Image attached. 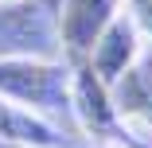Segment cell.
<instances>
[{
	"label": "cell",
	"mask_w": 152,
	"mask_h": 148,
	"mask_svg": "<svg viewBox=\"0 0 152 148\" xmlns=\"http://www.w3.org/2000/svg\"><path fill=\"white\" fill-rule=\"evenodd\" d=\"M0 140L16 144V148H74L55 121H47V117L23 109L8 98H0Z\"/></svg>",
	"instance_id": "52a82bcc"
},
{
	"label": "cell",
	"mask_w": 152,
	"mask_h": 148,
	"mask_svg": "<svg viewBox=\"0 0 152 148\" xmlns=\"http://www.w3.org/2000/svg\"><path fill=\"white\" fill-rule=\"evenodd\" d=\"M140 51H144V43H140L137 23L129 20V12H117V16L105 23V31L94 39L86 63L94 66V74H98L105 86H113V82L140 58Z\"/></svg>",
	"instance_id": "5b68a950"
},
{
	"label": "cell",
	"mask_w": 152,
	"mask_h": 148,
	"mask_svg": "<svg viewBox=\"0 0 152 148\" xmlns=\"http://www.w3.org/2000/svg\"><path fill=\"white\" fill-rule=\"evenodd\" d=\"M66 63H70V117L74 121L98 140H125L133 148H152V140H137L129 125H121L109 86L94 74V66L86 58H66Z\"/></svg>",
	"instance_id": "3957f363"
},
{
	"label": "cell",
	"mask_w": 152,
	"mask_h": 148,
	"mask_svg": "<svg viewBox=\"0 0 152 148\" xmlns=\"http://www.w3.org/2000/svg\"><path fill=\"white\" fill-rule=\"evenodd\" d=\"M109 98L121 125H137L152 140V51H140V58L109 86Z\"/></svg>",
	"instance_id": "8992f818"
},
{
	"label": "cell",
	"mask_w": 152,
	"mask_h": 148,
	"mask_svg": "<svg viewBox=\"0 0 152 148\" xmlns=\"http://www.w3.org/2000/svg\"><path fill=\"white\" fill-rule=\"evenodd\" d=\"M0 98L47 121L70 117V63L66 58H0Z\"/></svg>",
	"instance_id": "6da1fadb"
},
{
	"label": "cell",
	"mask_w": 152,
	"mask_h": 148,
	"mask_svg": "<svg viewBox=\"0 0 152 148\" xmlns=\"http://www.w3.org/2000/svg\"><path fill=\"white\" fill-rule=\"evenodd\" d=\"M0 148H16V144H4V140H0Z\"/></svg>",
	"instance_id": "9c48e42d"
},
{
	"label": "cell",
	"mask_w": 152,
	"mask_h": 148,
	"mask_svg": "<svg viewBox=\"0 0 152 148\" xmlns=\"http://www.w3.org/2000/svg\"><path fill=\"white\" fill-rule=\"evenodd\" d=\"M58 4L63 0H0V58H66Z\"/></svg>",
	"instance_id": "7a4b0ae2"
},
{
	"label": "cell",
	"mask_w": 152,
	"mask_h": 148,
	"mask_svg": "<svg viewBox=\"0 0 152 148\" xmlns=\"http://www.w3.org/2000/svg\"><path fill=\"white\" fill-rule=\"evenodd\" d=\"M129 20L137 23L140 39L152 43V0H129Z\"/></svg>",
	"instance_id": "ba28073f"
},
{
	"label": "cell",
	"mask_w": 152,
	"mask_h": 148,
	"mask_svg": "<svg viewBox=\"0 0 152 148\" xmlns=\"http://www.w3.org/2000/svg\"><path fill=\"white\" fill-rule=\"evenodd\" d=\"M125 0H63L58 4V35L66 58H86L105 23L121 12Z\"/></svg>",
	"instance_id": "277c9868"
}]
</instances>
